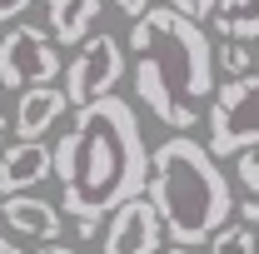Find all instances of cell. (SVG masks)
I'll return each instance as SVG.
<instances>
[{
    "instance_id": "cell-1",
    "label": "cell",
    "mask_w": 259,
    "mask_h": 254,
    "mask_svg": "<svg viewBox=\"0 0 259 254\" xmlns=\"http://www.w3.org/2000/svg\"><path fill=\"white\" fill-rule=\"evenodd\" d=\"M150 155L135 120V105L120 95H100L75 105V120L55 140V180L60 209L70 220H105L125 199L150 190Z\"/></svg>"
},
{
    "instance_id": "cell-2",
    "label": "cell",
    "mask_w": 259,
    "mask_h": 254,
    "mask_svg": "<svg viewBox=\"0 0 259 254\" xmlns=\"http://www.w3.org/2000/svg\"><path fill=\"white\" fill-rule=\"evenodd\" d=\"M214 150L199 145L190 130H175L160 150L150 155V199L164 220L169 244H209L214 229L229 224V215L239 209L229 194L225 170L214 164Z\"/></svg>"
},
{
    "instance_id": "cell-3",
    "label": "cell",
    "mask_w": 259,
    "mask_h": 254,
    "mask_svg": "<svg viewBox=\"0 0 259 254\" xmlns=\"http://www.w3.org/2000/svg\"><path fill=\"white\" fill-rule=\"evenodd\" d=\"M130 45L135 60H145L164 85H175L185 100L214 95V45L199 30V20L175 10V5H150L140 20H130Z\"/></svg>"
},
{
    "instance_id": "cell-4",
    "label": "cell",
    "mask_w": 259,
    "mask_h": 254,
    "mask_svg": "<svg viewBox=\"0 0 259 254\" xmlns=\"http://www.w3.org/2000/svg\"><path fill=\"white\" fill-rule=\"evenodd\" d=\"M249 145H259V70L254 75L244 70L229 85H220L209 110V150L220 159H234Z\"/></svg>"
},
{
    "instance_id": "cell-5",
    "label": "cell",
    "mask_w": 259,
    "mask_h": 254,
    "mask_svg": "<svg viewBox=\"0 0 259 254\" xmlns=\"http://www.w3.org/2000/svg\"><path fill=\"white\" fill-rule=\"evenodd\" d=\"M125 45L130 40H115L110 30H95V35L80 40V55L65 65L70 105H90L100 95H115V85L125 75Z\"/></svg>"
},
{
    "instance_id": "cell-6",
    "label": "cell",
    "mask_w": 259,
    "mask_h": 254,
    "mask_svg": "<svg viewBox=\"0 0 259 254\" xmlns=\"http://www.w3.org/2000/svg\"><path fill=\"white\" fill-rule=\"evenodd\" d=\"M60 75V40L40 25H15L0 35V85L25 90Z\"/></svg>"
},
{
    "instance_id": "cell-7",
    "label": "cell",
    "mask_w": 259,
    "mask_h": 254,
    "mask_svg": "<svg viewBox=\"0 0 259 254\" xmlns=\"http://www.w3.org/2000/svg\"><path fill=\"white\" fill-rule=\"evenodd\" d=\"M160 234H164V220L155 209V199L135 194L105 224V254H160Z\"/></svg>"
},
{
    "instance_id": "cell-8",
    "label": "cell",
    "mask_w": 259,
    "mask_h": 254,
    "mask_svg": "<svg viewBox=\"0 0 259 254\" xmlns=\"http://www.w3.org/2000/svg\"><path fill=\"white\" fill-rule=\"evenodd\" d=\"M135 100L160 120V125H169V130H190V125H199V115H194V100H185L175 85H164L160 75L150 70L145 60H135Z\"/></svg>"
},
{
    "instance_id": "cell-9",
    "label": "cell",
    "mask_w": 259,
    "mask_h": 254,
    "mask_svg": "<svg viewBox=\"0 0 259 254\" xmlns=\"http://www.w3.org/2000/svg\"><path fill=\"white\" fill-rule=\"evenodd\" d=\"M50 175H55V150H45L40 140H15L0 150V194L35 190Z\"/></svg>"
},
{
    "instance_id": "cell-10",
    "label": "cell",
    "mask_w": 259,
    "mask_h": 254,
    "mask_svg": "<svg viewBox=\"0 0 259 254\" xmlns=\"http://www.w3.org/2000/svg\"><path fill=\"white\" fill-rule=\"evenodd\" d=\"M65 110H70V90H60L55 80L25 85L20 100H15V140H40Z\"/></svg>"
},
{
    "instance_id": "cell-11",
    "label": "cell",
    "mask_w": 259,
    "mask_h": 254,
    "mask_svg": "<svg viewBox=\"0 0 259 254\" xmlns=\"http://www.w3.org/2000/svg\"><path fill=\"white\" fill-rule=\"evenodd\" d=\"M5 199V224L25 239H60L65 229V209H55L50 199H35V194H0Z\"/></svg>"
},
{
    "instance_id": "cell-12",
    "label": "cell",
    "mask_w": 259,
    "mask_h": 254,
    "mask_svg": "<svg viewBox=\"0 0 259 254\" xmlns=\"http://www.w3.org/2000/svg\"><path fill=\"white\" fill-rule=\"evenodd\" d=\"M105 10L100 0H45V15H50V35L60 45H80L85 35L95 30V15Z\"/></svg>"
},
{
    "instance_id": "cell-13",
    "label": "cell",
    "mask_w": 259,
    "mask_h": 254,
    "mask_svg": "<svg viewBox=\"0 0 259 254\" xmlns=\"http://www.w3.org/2000/svg\"><path fill=\"white\" fill-rule=\"evenodd\" d=\"M214 30L234 40H259V0H220L214 5Z\"/></svg>"
},
{
    "instance_id": "cell-14",
    "label": "cell",
    "mask_w": 259,
    "mask_h": 254,
    "mask_svg": "<svg viewBox=\"0 0 259 254\" xmlns=\"http://www.w3.org/2000/svg\"><path fill=\"white\" fill-rule=\"evenodd\" d=\"M209 254H259V234L254 224H220L214 239H209Z\"/></svg>"
},
{
    "instance_id": "cell-15",
    "label": "cell",
    "mask_w": 259,
    "mask_h": 254,
    "mask_svg": "<svg viewBox=\"0 0 259 254\" xmlns=\"http://www.w3.org/2000/svg\"><path fill=\"white\" fill-rule=\"evenodd\" d=\"M214 60H220V70H225V75H244V70L254 65V45H249V40L225 35V45H214Z\"/></svg>"
},
{
    "instance_id": "cell-16",
    "label": "cell",
    "mask_w": 259,
    "mask_h": 254,
    "mask_svg": "<svg viewBox=\"0 0 259 254\" xmlns=\"http://www.w3.org/2000/svg\"><path fill=\"white\" fill-rule=\"evenodd\" d=\"M234 175H239V185L249 194H259V145H249V150L234 155Z\"/></svg>"
},
{
    "instance_id": "cell-17",
    "label": "cell",
    "mask_w": 259,
    "mask_h": 254,
    "mask_svg": "<svg viewBox=\"0 0 259 254\" xmlns=\"http://www.w3.org/2000/svg\"><path fill=\"white\" fill-rule=\"evenodd\" d=\"M164 5H175V10H185V15H194V20H204V15H214L220 0H164Z\"/></svg>"
},
{
    "instance_id": "cell-18",
    "label": "cell",
    "mask_w": 259,
    "mask_h": 254,
    "mask_svg": "<svg viewBox=\"0 0 259 254\" xmlns=\"http://www.w3.org/2000/svg\"><path fill=\"white\" fill-rule=\"evenodd\" d=\"M30 5H35V0H0V25H5V20H20Z\"/></svg>"
},
{
    "instance_id": "cell-19",
    "label": "cell",
    "mask_w": 259,
    "mask_h": 254,
    "mask_svg": "<svg viewBox=\"0 0 259 254\" xmlns=\"http://www.w3.org/2000/svg\"><path fill=\"white\" fill-rule=\"evenodd\" d=\"M239 220H244V224H254V229H259V194H249V199L239 204Z\"/></svg>"
},
{
    "instance_id": "cell-20",
    "label": "cell",
    "mask_w": 259,
    "mask_h": 254,
    "mask_svg": "<svg viewBox=\"0 0 259 254\" xmlns=\"http://www.w3.org/2000/svg\"><path fill=\"white\" fill-rule=\"evenodd\" d=\"M35 254H80V249H75V244H60V239H40Z\"/></svg>"
},
{
    "instance_id": "cell-21",
    "label": "cell",
    "mask_w": 259,
    "mask_h": 254,
    "mask_svg": "<svg viewBox=\"0 0 259 254\" xmlns=\"http://www.w3.org/2000/svg\"><path fill=\"white\" fill-rule=\"evenodd\" d=\"M115 5H120V10H125L130 20H140V15H145V10H150V0H115Z\"/></svg>"
},
{
    "instance_id": "cell-22",
    "label": "cell",
    "mask_w": 259,
    "mask_h": 254,
    "mask_svg": "<svg viewBox=\"0 0 259 254\" xmlns=\"http://www.w3.org/2000/svg\"><path fill=\"white\" fill-rule=\"evenodd\" d=\"M95 229H100V220L85 215V220H75V239H95Z\"/></svg>"
},
{
    "instance_id": "cell-23",
    "label": "cell",
    "mask_w": 259,
    "mask_h": 254,
    "mask_svg": "<svg viewBox=\"0 0 259 254\" xmlns=\"http://www.w3.org/2000/svg\"><path fill=\"white\" fill-rule=\"evenodd\" d=\"M0 254H25V249H20L15 239H0Z\"/></svg>"
},
{
    "instance_id": "cell-24",
    "label": "cell",
    "mask_w": 259,
    "mask_h": 254,
    "mask_svg": "<svg viewBox=\"0 0 259 254\" xmlns=\"http://www.w3.org/2000/svg\"><path fill=\"white\" fill-rule=\"evenodd\" d=\"M15 125V120H5V115H0V150H5V130Z\"/></svg>"
},
{
    "instance_id": "cell-25",
    "label": "cell",
    "mask_w": 259,
    "mask_h": 254,
    "mask_svg": "<svg viewBox=\"0 0 259 254\" xmlns=\"http://www.w3.org/2000/svg\"><path fill=\"white\" fill-rule=\"evenodd\" d=\"M164 254H194V249H190V244H175V249H164Z\"/></svg>"
},
{
    "instance_id": "cell-26",
    "label": "cell",
    "mask_w": 259,
    "mask_h": 254,
    "mask_svg": "<svg viewBox=\"0 0 259 254\" xmlns=\"http://www.w3.org/2000/svg\"><path fill=\"white\" fill-rule=\"evenodd\" d=\"M0 220H5V199H0Z\"/></svg>"
},
{
    "instance_id": "cell-27",
    "label": "cell",
    "mask_w": 259,
    "mask_h": 254,
    "mask_svg": "<svg viewBox=\"0 0 259 254\" xmlns=\"http://www.w3.org/2000/svg\"><path fill=\"white\" fill-rule=\"evenodd\" d=\"M254 50H259V40H254Z\"/></svg>"
}]
</instances>
